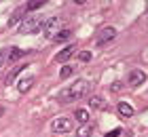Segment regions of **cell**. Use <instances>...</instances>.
<instances>
[{
    "mask_svg": "<svg viewBox=\"0 0 148 137\" xmlns=\"http://www.w3.org/2000/svg\"><path fill=\"white\" fill-rule=\"evenodd\" d=\"M72 72H74V70H72L70 65H64V67H62V72H59V76H62V78H70V76H72Z\"/></svg>",
    "mask_w": 148,
    "mask_h": 137,
    "instance_id": "19",
    "label": "cell"
},
{
    "mask_svg": "<svg viewBox=\"0 0 148 137\" xmlns=\"http://www.w3.org/2000/svg\"><path fill=\"white\" fill-rule=\"evenodd\" d=\"M89 89H91L89 80H76L74 85L66 87V89H62V91L57 93V101H59V104H72V101H78L80 97H85V95L89 93Z\"/></svg>",
    "mask_w": 148,
    "mask_h": 137,
    "instance_id": "1",
    "label": "cell"
},
{
    "mask_svg": "<svg viewBox=\"0 0 148 137\" xmlns=\"http://www.w3.org/2000/svg\"><path fill=\"white\" fill-rule=\"evenodd\" d=\"M93 135V125L91 122H87V125H80L76 129V137H91Z\"/></svg>",
    "mask_w": 148,
    "mask_h": 137,
    "instance_id": "10",
    "label": "cell"
},
{
    "mask_svg": "<svg viewBox=\"0 0 148 137\" xmlns=\"http://www.w3.org/2000/svg\"><path fill=\"white\" fill-rule=\"evenodd\" d=\"M110 89H112V93H121V91H123V82H119V80H116V82H112V87H110Z\"/></svg>",
    "mask_w": 148,
    "mask_h": 137,
    "instance_id": "20",
    "label": "cell"
},
{
    "mask_svg": "<svg viewBox=\"0 0 148 137\" xmlns=\"http://www.w3.org/2000/svg\"><path fill=\"white\" fill-rule=\"evenodd\" d=\"M89 106L93 110H104L106 101H104V97H99V95H91V97H89Z\"/></svg>",
    "mask_w": 148,
    "mask_h": 137,
    "instance_id": "9",
    "label": "cell"
},
{
    "mask_svg": "<svg viewBox=\"0 0 148 137\" xmlns=\"http://www.w3.org/2000/svg\"><path fill=\"white\" fill-rule=\"evenodd\" d=\"M70 38H72V32L66 27V30H59V32L55 34V38H53V40H55V42H66V40H70Z\"/></svg>",
    "mask_w": 148,
    "mask_h": 137,
    "instance_id": "12",
    "label": "cell"
},
{
    "mask_svg": "<svg viewBox=\"0 0 148 137\" xmlns=\"http://www.w3.org/2000/svg\"><path fill=\"white\" fill-rule=\"evenodd\" d=\"M74 118H76L80 125H87V122H89V112H87V110H76V112H74Z\"/></svg>",
    "mask_w": 148,
    "mask_h": 137,
    "instance_id": "13",
    "label": "cell"
},
{
    "mask_svg": "<svg viewBox=\"0 0 148 137\" xmlns=\"http://www.w3.org/2000/svg\"><path fill=\"white\" fill-rule=\"evenodd\" d=\"M25 13H28V9H25V6H19V9L13 13V17H11V21H9V25L13 27V25H17L19 23V19L21 17H25Z\"/></svg>",
    "mask_w": 148,
    "mask_h": 137,
    "instance_id": "11",
    "label": "cell"
},
{
    "mask_svg": "<svg viewBox=\"0 0 148 137\" xmlns=\"http://www.w3.org/2000/svg\"><path fill=\"white\" fill-rule=\"evenodd\" d=\"M23 55L21 49H17V46H13V49H9V57H6V61H17L19 57Z\"/></svg>",
    "mask_w": 148,
    "mask_h": 137,
    "instance_id": "15",
    "label": "cell"
},
{
    "mask_svg": "<svg viewBox=\"0 0 148 137\" xmlns=\"http://www.w3.org/2000/svg\"><path fill=\"white\" fill-rule=\"evenodd\" d=\"M42 4H45L42 0H30V2L25 4V9H28V11H38V9H40Z\"/></svg>",
    "mask_w": 148,
    "mask_h": 137,
    "instance_id": "16",
    "label": "cell"
},
{
    "mask_svg": "<svg viewBox=\"0 0 148 137\" xmlns=\"http://www.w3.org/2000/svg\"><path fill=\"white\" fill-rule=\"evenodd\" d=\"M119 135H121V129H114V131H110L106 137H119Z\"/></svg>",
    "mask_w": 148,
    "mask_h": 137,
    "instance_id": "21",
    "label": "cell"
},
{
    "mask_svg": "<svg viewBox=\"0 0 148 137\" xmlns=\"http://www.w3.org/2000/svg\"><path fill=\"white\" fill-rule=\"evenodd\" d=\"M144 80H146V72H142V70H131L129 72V78H127L129 87H140Z\"/></svg>",
    "mask_w": 148,
    "mask_h": 137,
    "instance_id": "6",
    "label": "cell"
},
{
    "mask_svg": "<svg viewBox=\"0 0 148 137\" xmlns=\"http://www.w3.org/2000/svg\"><path fill=\"white\" fill-rule=\"evenodd\" d=\"M72 127H74L72 120L70 118H64V116H62V118H55L51 122V129L55 133H68V131H72Z\"/></svg>",
    "mask_w": 148,
    "mask_h": 137,
    "instance_id": "4",
    "label": "cell"
},
{
    "mask_svg": "<svg viewBox=\"0 0 148 137\" xmlns=\"http://www.w3.org/2000/svg\"><path fill=\"white\" fill-rule=\"evenodd\" d=\"M40 27H42V21H40L38 17H28V19H23V21L19 23V32L21 34H34Z\"/></svg>",
    "mask_w": 148,
    "mask_h": 137,
    "instance_id": "2",
    "label": "cell"
},
{
    "mask_svg": "<svg viewBox=\"0 0 148 137\" xmlns=\"http://www.w3.org/2000/svg\"><path fill=\"white\" fill-rule=\"evenodd\" d=\"M116 110H119V114L123 116V118H131L133 116V108H131V104H127V101H121L116 106Z\"/></svg>",
    "mask_w": 148,
    "mask_h": 137,
    "instance_id": "8",
    "label": "cell"
},
{
    "mask_svg": "<svg viewBox=\"0 0 148 137\" xmlns=\"http://www.w3.org/2000/svg\"><path fill=\"white\" fill-rule=\"evenodd\" d=\"M91 57H93V53H91V51H80V53H78V59L83 61V63L91 61Z\"/></svg>",
    "mask_w": 148,
    "mask_h": 137,
    "instance_id": "18",
    "label": "cell"
},
{
    "mask_svg": "<svg viewBox=\"0 0 148 137\" xmlns=\"http://www.w3.org/2000/svg\"><path fill=\"white\" fill-rule=\"evenodd\" d=\"M72 55H76V44H68L66 49H62V51L57 53V57H55V59L59 61V63H66V61H68Z\"/></svg>",
    "mask_w": 148,
    "mask_h": 137,
    "instance_id": "7",
    "label": "cell"
},
{
    "mask_svg": "<svg viewBox=\"0 0 148 137\" xmlns=\"http://www.w3.org/2000/svg\"><path fill=\"white\" fill-rule=\"evenodd\" d=\"M116 38V30H114V27H104L102 32L97 34V44L99 46H104V44H108V42H112V40Z\"/></svg>",
    "mask_w": 148,
    "mask_h": 137,
    "instance_id": "5",
    "label": "cell"
},
{
    "mask_svg": "<svg viewBox=\"0 0 148 137\" xmlns=\"http://www.w3.org/2000/svg\"><path fill=\"white\" fill-rule=\"evenodd\" d=\"M42 32H45V36L47 38H55V34L59 32V19L57 17H51V19H47V21L42 23Z\"/></svg>",
    "mask_w": 148,
    "mask_h": 137,
    "instance_id": "3",
    "label": "cell"
},
{
    "mask_svg": "<svg viewBox=\"0 0 148 137\" xmlns=\"http://www.w3.org/2000/svg\"><path fill=\"white\" fill-rule=\"evenodd\" d=\"M2 112H4V106H0V114H2Z\"/></svg>",
    "mask_w": 148,
    "mask_h": 137,
    "instance_id": "23",
    "label": "cell"
},
{
    "mask_svg": "<svg viewBox=\"0 0 148 137\" xmlns=\"http://www.w3.org/2000/svg\"><path fill=\"white\" fill-rule=\"evenodd\" d=\"M2 63H4V53L0 51V67H2Z\"/></svg>",
    "mask_w": 148,
    "mask_h": 137,
    "instance_id": "22",
    "label": "cell"
},
{
    "mask_svg": "<svg viewBox=\"0 0 148 137\" xmlns=\"http://www.w3.org/2000/svg\"><path fill=\"white\" fill-rule=\"evenodd\" d=\"M32 85H34V78H21L19 85H17V89H19V93H25V91H30Z\"/></svg>",
    "mask_w": 148,
    "mask_h": 137,
    "instance_id": "14",
    "label": "cell"
},
{
    "mask_svg": "<svg viewBox=\"0 0 148 137\" xmlns=\"http://www.w3.org/2000/svg\"><path fill=\"white\" fill-rule=\"evenodd\" d=\"M23 67H25V65H23ZM23 67H15V70H13V72L9 74V76L4 78V85H11V82L15 80V76H17V74H19V72H23Z\"/></svg>",
    "mask_w": 148,
    "mask_h": 137,
    "instance_id": "17",
    "label": "cell"
}]
</instances>
